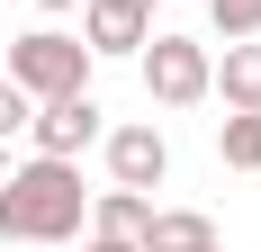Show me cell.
I'll list each match as a JSON object with an SVG mask.
<instances>
[{
	"mask_svg": "<svg viewBox=\"0 0 261 252\" xmlns=\"http://www.w3.org/2000/svg\"><path fill=\"white\" fill-rule=\"evenodd\" d=\"M81 216H90V189H81V162H63V153H36L27 171L0 180V234L9 243L54 252L81 234Z\"/></svg>",
	"mask_w": 261,
	"mask_h": 252,
	"instance_id": "1",
	"label": "cell"
},
{
	"mask_svg": "<svg viewBox=\"0 0 261 252\" xmlns=\"http://www.w3.org/2000/svg\"><path fill=\"white\" fill-rule=\"evenodd\" d=\"M90 63H99V54L81 45L72 27H27V36H9V45H0V72L18 81L27 99H63V90H90Z\"/></svg>",
	"mask_w": 261,
	"mask_h": 252,
	"instance_id": "2",
	"label": "cell"
},
{
	"mask_svg": "<svg viewBox=\"0 0 261 252\" xmlns=\"http://www.w3.org/2000/svg\"><path fill=\"white\" fill-rule=\"evenodd\" d=\"M135 63H144V99H153V108H198V99H207V63H216V54L198 45V36H162V27H153Z\"/></svg>",
	"mask_w": 261,
	"mask_h": 252,
	"instance_id": "3",
	"label": "cell"
},
{
	"mask_svg": "<svg viewBox=\"0 0 261 252\" xmlns=\"http://www.w3.org/2000/svg\"><path fill=\"white\" fill-rule=\"evenodd\" d=\"M27 135H36V153H63V162H81V153L108 135V108L90 99V90H63V99H36Z\"/></svg>",
	"mask_w": 261,
	"mask_h": 252,
	"instance_id": "4",
	"label": "cell"
},
{
	"mask_svg": "<svg viewBox=\"0 0 261 252\" xmlns=\"http://www.w3.org/2000/svg\"><path fill=\"white\" fill-rule=\"evenodd\" d=\"M99 144H108V180H117V189H144V198H153L162 180H171V144H162V126L135 117V126H108Z\"/></svg>",
	"mask_w": 261,
	"mask_h": 252,
	"instance_id": "5",
	"label": "cell"
},
{
	"mask_svg": "<svg viewBox=\"0 0 261 252\" xmlns=\"http://www.w3.org/2000/svg\"><path fill=\"white\" fill-rule=\"evenodd\" d=\"M207 90H225V108H261V36H225V63H207Z\"/></svg>",
	"mask_w": 261,
	"mask_h": 252,
	"instance_id": "6",
	"label": "cell"
},
{
	"mask_svg": "<svg viewBox=\"0 0 261 252\" xmlns=\"http://www.w3.org/2000/svg\"><path fill=\"white\" fill-rule=\"evenodd\" d=\"M144 216H153V198L108 180V189H90V216H81V225H90V234H108V243H135V234H144Z\"/></svg>",
	"mask_w": 261,
	"mask_h": 252,
	"instance_id": "7",
	"label": "cell"
},
{
	"mask_svg": "<svg viewBox=\"0 0 261 252\" xmlns=\"http://www.w3.org/2000/svg\"><path fill=\"white\" fill-rule=\"evenodd\" d=\"M198 243H216V216H198V207H153L135 234V252H198Z\"/></svg>",
	"mask_w": 261,
	"mask_h": 252,
	"instance_id": "8",
	"label": "cell"
},
{
	"mask_svg": "<svg viewBox=\"0 0 261 252\" xmlns=\"http://www.w3.org/2000/svg\"><path fill=\"white\" fill-rule=\"evenodd\" d=\"M216 153H225V171H261V108H225Z\"/></svg>",
	"mask_w": 261,
	"mask_h": 252,
	"instance_id": "9",
	"label": "cell"
},
{
	"mask_svg": "<svg viewBox=\"0 0 261 252\" xmlns=\"http://www.w3.org/2000/svg\"><path fill=\"white\" fill-rule=\"evenodd\" d=\"M216 36H261V0H207Z\"/></svg>",
	"mask_w": 261,
	"mask_h": 252,
	"instance_id": "10",
	"label": "cell"
},
{
	"mask_svg": "<svg viewBox=\"0 0 261 252\" xmlns=\"http://www.w3.org/2000/svg\"><path fill=\"white\" fill-rule=\"evenodd\" d=\"M27 117H36V99H27L9 72H0V144H9V135H27Z\"/></svg>",
	"mask_w": 261,
	"mask_h": 252,
	"instance_id": "11",
	"label": "cell"
},
{
	"mask_svg": "<svg viewBox=\"0 0 261 252\" xmlns=\"http://www.w3.org/2000/svg\"><path fill=\"white\" fill-rule=\"evenodd\" d=\"M81 252H135V243H108V234H90V243H81Z\"/></svg>",
	"mask_w": 261,
	"mask_h": 252,
	"instance_id": "12",
	"label": "cell"
},
{
	"mask_svg": "<svg viewBox=\"0 0 261 252\" xmlns=\"http://www.w3.org/2000/svg\"><path fill=\"white\" fill-rule=\"evenodd\" d=\"M36 9H45V18H63V9H81V0H36Z\"/></svg>",
	"mask_w": 261,
	"mask_h": 252,
	"instance_id": "13",
	"label": "cell"
},
{
	"mask_svg": "<svg viewBox=\"0 0 261 252\" xmlns=\"http://www.w3.org/2000/svg\"><path fill=\"white\" fill-rule=\"evenodd\" d=\"M198 252H225V243H198Z\"/></svg>",
	"mask_w": 261,
	"mask_h": 252,
	"instance_id": "14",
	"label": "cell"
}]
</instances>
